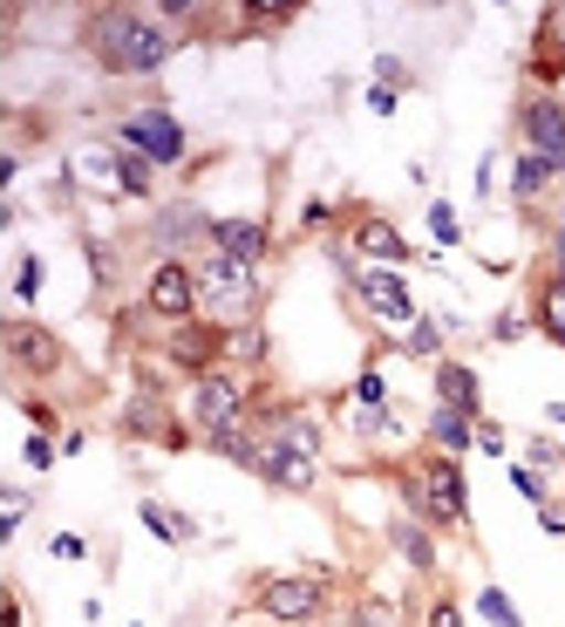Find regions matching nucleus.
<instances>
[{
  "label": "nucleus",
  "instance_id": "obj_20",
  "mask_svg": "<svg viewBox=\"0 0 565 627\" xmlns=\"http://www.w3.org/2000/svg\"><path fill=\"white\" fill-rule=\"evenodd\" d=\"M539 321H545V334H558V341H565V280H552V287H545Z\"/></svg>",
  "mask_w": 565,
  "mask_h": 627
},
{
  "label": "nucleus",
  "instance_id": "obj_9",
  "mask_svg": "<svg viewBox=\"0 0 565 627\" xmlns=\"http://www.w3.org/2000/svg\"><path fill=\"white\" fill-rule=\"evenodd\" d=\"M212 246H218L225 259H238V266H259L266 225H259V219H218V225H212Z\"/></svg>",
  "mask_w": 565,
  "mask_h": 627
},
{
  "label": "nucleus",
  "instance_id": "obj_33",
  "mask_svg": "<svg viewBox=\"0 0 565 627\" xmlns=\"http://www.w3.org/2000/svg\"><path fill=\"white\" fill-rule=\"evenodd\" d=\"M532 464H545V470H558V464H565V450H552V444L539 437V444H532Z\"/></svg>",
  "mask_w": 565,
  "mask_h": 627
},
{
  "label": "nucleus",
  "instance_id": "obj_29",
  "mask_svg": "<svg viewBox=\"0 0 565 627\" xmlns=\"http://www.w3.org/2000/svg\"><path fill=\"white\" fill-rule=\"evenodd\" d=\"M436 348H443V328L436 321H416V355H436Z\"/></svg>",
  "mask_w": 565,
  "mask_h": 627
},
{
  "label": "nucleus",
  "instance_id": "obj_8",
  "mask_svg": "<svg viewBox=\"0 0 565 627\" xmlns=\"http://www.w3.org/2000/svg\"><path fill=\"white\" fill-rule=\"evenodd\" d=\"M150 307L164 314V321H184V314L198 307V280H191L184 266H157L150 273Z\"/></svg>",
  "mask_w": 565,
  "mask_h": 627
},
{
  "label": "nucleus",
  "instance_id": "obj_22",
  "mask_svg": "<svg viewBox=\"0 0 565 627\" xmlns=\"http://www.w3.org/2000/svg\"><path fill=\"white\" fill-rule=\"evenodd\" d=\"M130 429H137V437H178L171 416H157V403H137V410H130Z\"/></svg>",
  "mask_w": 565,
  "mask_h": 627
},
{
  "label": "nucleus",
  "instance_id": "obj_24",
  "mask_svg": "<svg viewBox=\"0 0 565 627\" xmlns=\"http://www.w3.org/2000/svg\"><path fill=\"white\" fill-rule=\"evenodd\" d=\"M354 627H395V601H361L354 607Z\"/></svg>",
  "mask_w": 565,
  "mask_h": 627
},
{
  "label": "nucleus",
  "instance_id": "obj_13",
  "mask_svg": "<svg viewBox=\"0 0 565 627\" xmlns=\"http://www.w3.org/2000/svg\"><path fill=\"white\" fill-rule=\"evenodd\" d=\"M436 389H443V410H463V416H477V375H470V369L443 362V369H436Z\"/></svg>",
  "mask_w": 565,
  "mask_h": 627
},
{
  "label": "nucleus",
  "instance_id": "obj_31",
  "mask_svg": "<svg viewBox=\"0 0 565 627\" xmlns=\"http://www.w3.org/2000/svg\"><path fill=\"white\" fill-rule=\"evenodd\" d=\"M232 348H238V355H246V362H259V355H266V341H259V334H253V328H246V334H238V341H232Z\"/></svg>",
  "mask_w": 565,
  "mask_h": 627
},
{
  "label": "nucleus",
  "instance_id": "obj_4",
  "mask_svg": "<svg viewBox=\"0 0 565 627\" xmlns=\"http://www.w3.org/2000/svg\"><path fill=\"white\" fill-rule=\"evenodd\" d=\"M124 144L143 150L150 164H178V157H184V124H178V116H164V109H143V116H130V124H124Z\"/></svg>",
  "mask_w": 565,
  "mask_h": 627
},
{
  "label": "nucleus",
  "instance_id": "obj_15",
  "mask_svg": "<svg viewBox=\"0 0 565 627\" xmlns=\"http://www.w3.org/2000/svg\"><path fill=\"white\" fill-rule=\"evenodd\" d=\"M388 539H395V553L409 560V566H423V573L436 566V545L423 539V525H416V519H395V525H388Z\"/></svg>",
  "mask_w": 565,
  "mask_h": 627
},
{
  "label": "nucleus",
  "instance_id": "obj_23",
  "mask_svg": "<svg viewBox=\"0 0 565 627\" xmlns=\"http://www.w3.org/2000/svg\"><path fill=\"white\" fill-rule=\"evenodd\" d=\"M545 178H552V164H539V157L524 150V164H518V199H539V191H545Z\"/></svg>",
  "mask_w": 565,
  "mask_h": 627
},
{
  "label": "nucleus",
  "instance_id": "obj_28",
  "mask_svg": "<svg viewBox=\"0 0 565 627\" xmlns=\"http://www.w3.org/2000/svg\"><path fill=\"white\" fill-rule=\"evenodd\" d=\"M34 287H42V259H21V280H14V294H21V300H34Z\"/></svg>",
  "mask_w": 565,
  "mask_h": 627
},
{
  "label": "nucleus",
  "instance_id": "obj_17",
  "mask_svg": "<svg viewBox=\"0 0 565 627\" xmlns=\"http://www.w3.org/2000/svg\"><path fill=\"white\" fill-rule=\"evenodd\" d=\"M184 232H212V219L198 205H171L164 219H157V240H184Z\"/></svg>",
  "mask_w": 565,
  "mask_h": 627
},
{
  "label": "nucleus",
  "instance_id": "obj_1",
  "mask_svg": "<svg viewBox=\"0 0 565 627\" xmlns=\"http://www.w3.org/2000/svg\"><path fill=\"white\" fill-rule=\"evenodd\" d=\"M171 28H157L143 14H96V55L109 68H130V75H150L171 62Z\"/></svg>",
  "mask_w": 565,
  "mask_h": 627
},
{
  "label": "nucleus",
  "instance_id": "obj_32",
  "mask_svg": "<svg viewBox=\"0 0 565 627\" xmlns=\"http://www.w3.org/2000/svg\"><path fill=\"white\" fill-rule=\"evenodd\" d=\"M518 491H524V498H539V504H545V478H539V470H518Z\"/></svg>",
  "mask_w": 565,
  "mask_h": 627
},
{
  "label": "nucleus",
  "instance_id": "obj_30",
  "mask_svg": "<svg viewBox=\"0 0 565 627\" xmlns=\"http://www.w3.org/2000/svg\"><path fill=\"white\" fill-rule=\"evenodd\" d=\"M28 464H34V470H49V464H55V450H49V437H28Z\"/></svg>",
  "mask_w": 565,
  "mask_h": 627
},
{
  "label": "nucleus",
  "instance_id": "obj_11",
  "mask_svg": "<svg viewBox=\"0 0 565 627\" xmlns=\"http://www.w3.org/2000/svg\"><path fill=\"white\" fill-rule=\"evenodd\" d=\"M361 300H369L382 321H416V300H409V287H402L395 273H361Z\"/></svg>",
  "mask_w": 565,
  "mask_h": 627
},
{
  "label": "nucleus",
  "instance_id": "obj_18",
  "mask_svg": "<svg viewBox=\"0 0 565 627\" xmlns=\"http://www.w3.org/2000/svg\"><path fill=\"white\" fill-rule=\"evenodd\" d=\"M143 525H150L157 539H171V545H178V539H191V519H184V512H171V504H143Z\"/></svg>",
  "mask_w": 565,
  "mask_h": 627
},
{
  "label": "nucleus",
  "instance_id": "obj_3",
  "mask_svg": "<svg viewBox=\"0 0 565 627\" xmlns=\"http://www.w3.org/2000/svg\"><path fill=\"white\" fill-rule=\"evenodd\" d=\"M205 287L212 300H218V314H232V321H246V314L259 307V280H253V266H238V259H225V253H212V266H205Z\"/></svg>",
  "mask_w": 565,
  "mask_h": 627
},
{
  "label": "nucleus",
  "instance_id": "obj_10",
  "mask_svg": "<svg viewBox=\"0 0 565 627\" xmlns=\"http://www.w3.org/2000/svg\"><path fill=\"white\" fill-rule=\"evenodd\" d=\"M8 348H14V369H28V375H49L55 362H62V341L49 334V328H8Z\"/></svg>",
  "mask_w": 565,
  "mask_h": 627
},
{
  "label": "nucleus",
  "instance_id": "obj_5",
  "mask_svg": "<svg viewBox=\"0 0 565 627\" xmlns=\"http://www.w3.org/2000/svg\"><path fill=\"white\" fill-rule=\"evenodd\" d=\"M320 607H328V586L307 580V573H294V580H266V586H259V614H273V620H313Z\"/></svg>",
  "mask_w": 565,
  "mask_h": 627
},
{
  "label": "nucleus",
  "instance_id": "obj_7",
  "mask_svg": "<svg viewBox=\"0 0 565 627\" xmlns=\"http://www.w3.org/2000/svg\"><path fill=\"white\" fill-rule=\"evenodd\" d=\"M191 410H198V423H205V437H225V429H238V416H246V396H238V382L205 375Z\"/></svg>",
  "mask_w": 565,
  "mask_h": 627
},
{
  "label": "nucleus",
  "instance_id": "obj_14",
  "mask_svg": "<svg viewBox=\"0 0 565 627\" xmlns=\"http://www.w3.org/2000/svg\"><path fill=\"white\" fill-rule=\"evenodd\" d=\"M354 246L369 253V259H388V266H395V259H409L402 232H395V225H382V219H369V225H361V240H354Z\"/></svg>",
  "mask_w": 565,
  "mask_h": 627
},
{
  "label": "nucleus",
  "instance_id": "obj_26",
  "mask_svg": "<svg viewBox=\"0 0 565 627\" xmlns=\"http://www.w3.org/2000/svg\"><path fill=\"white\" fill-rule=\"evenodd\" d=\"M429 232H436L443 246H457V212L450 205H429Z\"/></svg>",
  "mask_w": 565,
  "mask_h": 627
},
{
  "label": "nucleus",
  "instance_id": "obj_12",
  "mask_svg": "<svg viewBox=\"0 0 565 627\" xmlns=\"http://www.w3.org/2000/svg\"><path fill=\"white\" fill-rule=\"evenodd\" d=\"M259 478H273V485H294V491H307V485H313V457H300L294 444H273V450L259 457Z\"/></svg>",
  "mask_w": 565,
  "mask_h": 627
},
{
  "label": "nucleus",
  "instance_id": "obj_27",
  "mask_svg": "<svg viewBox=\"0 0 565 627\" xmlns=\"http://www.w3.org/2000/svg\"><path fill=\"white\" fill-rule=\"evenodd\" d=\"M354 396H361V403H369V410H382V403H388V382H382V375L369 369V375H361V389H354Z\"/></svg>",
  "mask_w": 565,
  "mask_h": 627
},
{
  "label": "nucleus",
  "instance_id": "obj_16",
  "mask_svg": "<svg viewBox=\"0 0 565 627\" xmlns=\"http://www.w3.org/2000/svg\"><path fill=\"white\" fill-rule=\"evenodd\" d=\"M429 437H436L443 450H463V444L477 437V423H470L463 410H436V416H429Z\"/></svg>",
  "mask_w": 565,
  "mask_h": 627
},
{
  "label": "nucleus",
  "instance_id": "obj_6",
  "mask_svg": "<svg viewBox=\"0 0 565 627\" xmlns=\"http://www.w3.org/2000/svg\"><path fill=\"white\" fill-rule=\"evenodd\" d=\"M524 144H532V157L539 164H552V171H565V109L558 103H524Z\"/></svg>",
  "mask_w": 565,
  "mask_h": 627
},
{
  "label": "nucleus",
  "instance_id": "obj_19",
  "mask_svg": "<svg viewBox=\"0 0 565 627\" xmlns=\"http://www.w3.org/2000/svg\"><path fill=\"white\" fill-rule=\"evenodd\" d=\"M116 178H124V191H150V157L143 150H116Z\"/></svg>",
  "mask_w": 565,
  "mask_h": 627
},
{
  "label": "nucleus",
  "instance_id": "obj_25",
  "mask_svg": "<svg viewBox=\"0 0 565 627\" xmlns=\"http://www.w3.org/2000/svg\"><path fill=\"white\" fill-rule=\"evenodd\" d=\"M171 355L184 362V369H205V334H178V348Z\"/></svg>",
  "mask_w": 565,
  "mask_h": 627
},
{
  "label": "nucleus",
  "instance_id": "obj_2",
  "mask_svg": "<svg viewBox=\"0 0 565 627\" xmlns=\"http://www.w3.org/2000/svg\"><path fill=\"white\" fill-rule=\"evenodd\" d=\"M409 512L429 519V525H463L470 519L457 464H423V478H409Z\"/></svg>",
  "mask_w": 565,
  "mask_h": 627
},
{
  "label": "nucleus",
  "instance_id": "obj_34",
  "mask_svg": "<svg viewBox=\"0 0 565 627\" xmlns=\"http://www.w3.org/2000/svg\"><path fill=\"white\" fill-rule=\"evenodd\" d=\"M429 627H463V620H457V607H450V601H436V607H429Z\"/></svg>",
  "mask_w": 565,
  "mask_h": 627
},
{
  "label": "nucleus",
  "instance_id": "obj_21",
  "mask_svg": "<svg viewBox=\"0 0 565 627\" xmlns=\"http://www.w3.org/2000/svg\"><path fill=\"white\" fill-rule=\"evenodd\" d=\"M477 614H483V620H498V627H524V620H518V607L498 594V586H483V594H477Z\"/></svg>",
  "mask_w": 565,
  "mask_h": 627
}]
</instances>
